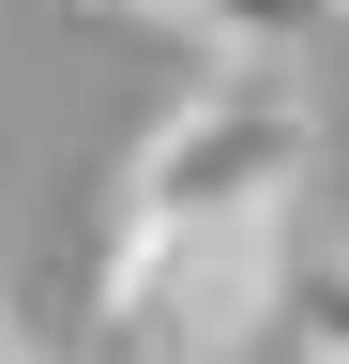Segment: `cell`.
<instances>
[{"instance_id":"obj_4","label":"cell","mask_w":349,"mask_h":364,"mask_svg":"<svg viewBox=\"0 0 349 364\" xmlns=\"http://www.w3.org/2000/svg\"><path fill=\"white\" fill-rule=\"evenodd\" d=\"M274 334L304 364H349V243L334 258H289V318H274Z\"/></svg>"},{"instance_id":"obj_2","label":"cell","mask_w":349,"mask_h":364,"mask_svg":"<svg viewBox=\"0 0 349 364\" xmlns=\"http://www.w3.org/2000/svg\"><path fill=\"white\" fill-rule=\"evenodd\" d=\"M304 198V91L289 76H198L137 152H122L107 228H243Z\"/></svg>"},{"instance_id":"obj_6","label":"cell","mask_w":349,"mask_h":364,"mask_svg":"<svg viewBox=\"0 0 349 364\" xmlns=\"http://www.w3.org/2000/svg\"><path fill=\"white\" fill-rule=\"evenodd\" d=\"M122 16H183V0H122Z\"/></svg>"},{"instance_id":"obj_1","label":"cell","mask_w":349,"mask_h":364,"mask_svg":"<svg viewBox=\"0 0 349 364\" xmlns=\"http://www.w3.org/2000/svg\"><path fill=\"white\" fill-rule=\"evenodd\" d=\"M92 304H107V334L137 364H243L289 318V213H243V228H107Z\"/></svg>"},{"instance_id":"obj_5","label":"cell","mask_w":349,"mask_h":364,"mask_svg":"<svg viewBox=\"0 0 349 364\" xmlns=\"http://www.w3.org/2000/svg\"><path fill=\"white\" fill-rule=\"evenodd\" d=\"M0 364H31V349H16V304H0Z\"/></svg>"},{"instance_id":"obj_3","label":"cell","mask_w":349,"mask_h":364,"mask_svg":"<svg viewBox=\"0 0 349 364\" xmlns=\"http://www.w3.org/2000/svg\"><path fill=\"white\" fill-rule=\"evenodd\" d=\"M349 0H183V31L213 46V76H289Z\"/></svg>"}]
</instances>
